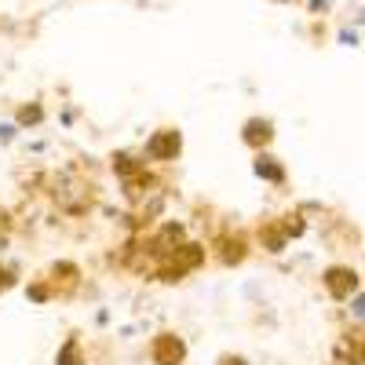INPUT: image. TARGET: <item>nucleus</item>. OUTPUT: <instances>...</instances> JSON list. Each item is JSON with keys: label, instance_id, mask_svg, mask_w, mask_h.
<instances>
[{"label": "nucleus", "instance_id": "obj_12", "mask_svg": "<svg viewBox=\"0 0 365 365\" xmlns=\"http://www.w3.org/2000/svg\"><path fill=\"white\" fill-rule=\"evenodd\" d=\"M44 120H48V110H44V103H41V99H29V103H22V106L15 110V125H19L22 132L41 128Z\"/></svg>", "mask_w": 365, "mask_h": 365}, {"label": "nucleus", "instance_id": "obj_3", "mask_svg": "<svg viewBox=\"0 0 365 365\" xmlns=\"http://www.w3.org/2000/svg\"><path fill=\"white\" fill-rule=\"evenodd\" d=\"M139 154L150 168H165V165H175L182 158V132L165 125V128H154L146 135V143L139 146Z\"/></svg>", "mask_w": 365, "mask_h": 365}, {"label": "nucleus", "instance_id": "obj_8", "mask_svg": "<svg viewBox=\"0 0 365 365\" xmlns=\"http://www.w3.org/2000/svg\"><path fill=\"white\" fill-rule=\"evenodd\" d=\"M274 135H278V128H274V120L263 117V113H252L241 120V143H245L252 154H263V150L274 146Z\"/></svg>", "mask_w": 365, "mask_h": 365}, {"label": "nucleus", "instance_id": "obj_22", "mask_svg": "<svg viewBox=\"0 0 365 365\" xmlns=\"http://www.w3.org/2000/svg\"><path fill=\"white\" fill-rule=\"evenodd\" d=\"M358 26H365V11H361V15H358Z\"/></svg>", "mask_w": 365, "mask_h": 365}, {"label": "nucleus", "instance_id": "obj_4", "mask_svg": "<svg viewBox=\"0 0 365 365\" xmlns=\"http://www.w3.org/2000/svg\"><path fill=\"white\" fill-rule=\"evenodd\" d=\"M208 252H212V259H216L220 267L234 270V267H241V263H245V259L252 256V237H245L241 230L223 227L216 237L208 241Z\"/></svg>", "mask_w": 365, "mask_h": 365}, {"label": "nucleus", "instance_id": "obj_19", "mask_svg": "<svg viewBox=\"0 0 365 365\" xmlns=\"http://www.w3.org/2000/svg\"><path fill=\"white\" fill-rule=\"evenodd\" d=\"M19 132H22V128L15 125V120H0V143H4V146H8V143H15V139H19Z\"/></svg>", "mask_w": 365, "mask_h": 365}, {"label": "nucleus", "instance_id": "obj_18", "mask_svg": "<svg viewBox=\"0 0 365 365\" xmlns=\"http://www.w3.org/2000/svg\"><path fill=\"white\" fill-rule=\"evenodd\" d=\"M336 41H340L344 48H358V44H361V34H358V26H344L340 34H336Z\"/></svg>", "mask_w": 365, "mask_h": 365}, {"label": "nucleus", "instance_id": "obj_9", "mask_svg": "<svg viewBox=\"0 0 365 365\" xmlns=\"http://www.w3.org/2000/svg\"><path fill=\"white\" fill-rule=\"evenodd\" d=\"M252 175H256L259 182H267V187H274V190H285V187H289V165L274 154V150L252 154Z\"/></svg>", "mask_w": 365, "mask_h": 365}, {"label": "nucleus", "instance_id": "obj_11", "mask_svg": "<svg viewBox=\"0 0 365 365\" xmlns=\"http://www.w3.org/2000/svg\"><path fill=\"white\" fill-rule=\"evenodd\" d=\"M106 161H110V172L117 175V182H128V179H135L139 172H146V168H150V165L143 161L139 150H113V154H110Z\"/></svg>", "mask_w": 365, "mask_h": 365}, {"label": "nucleus", "instance_id": "obj_15", "mask_svg": "<svg viewBox=\"0 0 365 365\" xmlns=\"http://www.w3.org/2000/svg\"><path fill=\"white\" fill-rule=\"evenodd\" d=\"M26 299L34 303V307H48V303L55 299V289H51V282L44 278V274H41V278H29V282H26Z\"/></svg>", "mask_w": 365, "mask_h": 365}, {"label": "nucleus", "instance_id": "obj_2", "mask_svg": "<svg viewBox=\"0 0 365 365\" xmlns=\"http://www.w3.org/2000/svg\"><path fill=\"white\" fill-rule=\"evenodd\" d=\"M318 282H322V292L329 296V303L347 307V303L365 289V274L358 267H351V263H329V267H322Z\"/></svg>", "mask_w": 365, "mask_h": 365}, {"label": "nucleus", "instance_id": "obj_5", "mask_svg": "<svg viewBox=\"0 0 365 365\" xmlns=\"http://www.w3.org/2000/svg\"><path fill=\"white\" fill-rule=\"evenodd\" d=\"M146 358H150V365H187L190 347H187V340H182V332L161 329V332H154V336H150Z\"/></svg>", "mask_w": 365, "mask_h": 365}, {"label": "nucleus", "instance_id": "obj_17", "mask_svg": "<svg viewBox=\"0 0 365 365\" xmlns=\"http://www.w3.org/2000/svg\"><path fill=\"white\" fill-rule=\"evenodd\" d=\"M347 314H351V322H354V325H361V329H365V289L347 303Z\"/></svg>", "mask_w": 365, "mask_h": 365}, {"label": "nucleus", "instance_id": "obj_21", "mask_svg": "<svg viewBox=\"0 0 365 365\" xmlns=\"http://www.w3.org/2000/svg\"><path fill=\"white\" fill-rule=\"evenodd\" d=\"M303 4H307L311 15H325V11L332 8V0H303Z\"/></svg>", "mask_w": 365, "mask_h": 365}, {"label": "nucleus", "instance_id": "obj_20", "mask_svg": "<svg viewBox=\"0 0 365 365\" xmlns=\"http://www.w3.org/2000/svg\"><path fill=\"white\" fill-rule=\"evenodd\" d=\"M216 365H249V358H245V354H234V351H223V354L216 358Z\"/></svg>", "mask_w": 365, "mask_h": 365}, {"label": "nucleus", "instance_id": "obj_10", "mask_svg": "<svg viewBox=\"0 0 365 365\" xmlns=\"http://www.w3.org/2000/svg\"><path fill=\"white\" fill-rule=\"evenodd\" d=\"M252 245H259L267 256H282L289 245H292V241L282 234V227H278V220H259L256 227H252Z\"/></svg>", "mask_w": 365, "mask_h": 365}, {"label": "nucleus", "instance_id": "obj_14", "mask_svg": "<svg viewBox=\"0 0 365 365\" xmlns=\"http://www.w3.org/2000/svg\"><path fill=\"white\" fill-rule=\"evenodd\" d=\"M55 365H88V354H84V344L77 332H70L63 340V347L55 351Z\"/></svg>", "mask_w": 365, "mask_h": 365}, {"label": "nucleus", "instance_id": "obj_16", "mask_svg": "<svg viewBox=\"0 0 365 365\" xmlns=\"http://www.w3.org/2000/svg\"><path fill=\"white\" fill-rule=\"evenodd\" d=\"M19 282H22V270H19V263H0V296L11 292Z\"/></svg>", "mask_w": 365, "mask_h": 365}, {"label": "nucleus", "instance_id": "obj_1", "mask_svg": "<svg viewBox=\"0 0 365 365\" xmlns=\"http://www.w3.org/2000/svg\"><path fill=\"white\" fill-rule=\"evenodd\" d=\"M208 259H212L208 245H205V241H194V237H190L187 245H179L172 256H165L154 270H150V278L161 282V285H179V282H187L190 274L205 270Z\"/></svg>", "mask_w": 365, "mask_h": 365}, {"label": "nucleus", "instance_id": "obj_6", "mask_svg": "<svg viewBox=\"0 0 365 365\" xmlns=\"http://www.w3.org/2000/svg\"><path fill=\"white\" fill-rule=\"evenodd\" d=\"M44 278L51 282L55 299H73V296L81 292V285H84V270H81V263H73V259H55V263L44 270Z\"/></svg>", "mask_w": 365, "mask_h": 365}, {"label": "nucleus", "instance_id": "obj_13", "mask_svg": "<svg viewBox=\"0 0 365 365\" xmlns=\"http://www.w3.org/2000/svg\"><path fill=\"white\" fill-rule=\"evenodd\" d=\"M274 220H278V227H282V234H285L289 241H299L303 234H307V230H311V220H307V216H303V212H299V208H285V212H282V216H274Z\"/></svg>", "mask_w": 365, "mask_h": 365}, {"label": "nucleus", "instance_id": "obj_7", "mask_svg": "<svg viewBox=\"0 0 365 365\" xmlns=\"http://www.w3.org/2000/svg\"><path fill=\"white\" fill-rule=\"evenodd\" d=\"M158 194H165V179H161L154 168H146V172H139L135 179L120 182V197H125V205H128L132 212L143 208L150 197H158Z\"/></svg>", "mask_w": 365, "mask_h": 365}]
</instances>
